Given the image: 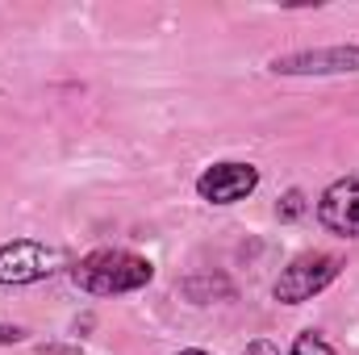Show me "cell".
I'll use <instances>...</instances> for the list:
<instances>
[{
	"mask_svg": "<svg viewBox=\"0 0 359 355\" xmlns=\"http://www.w3.org/2000/svg\"><path fill=\"white\" fill-rule=\"evenodd\" d=\"M67 276L88 297H130L155 280V264L121 247H96L67 267Z\"/></svg>",
	"mask_w": 359,
	"mask_h": 355,
	"instance_id": "1",
	"label": "cell"
},
{
	"mask_svg": "<svg viewBox=\"0 0 359 355\" xmlns=\"http://www.w3.org/2000/svg\"><path fill=\"white\" fill-rule=\"evenodd\" d=\"M343 272V260L330 251H305L297 255L288 267H280V276L271 280V297L280 305H305L318 293H326Z\"/></svg>",
	"mask_w": 359,
	"mask_h": 355,
	"instance_id": "2",
	"label": "cell"
},
{
	"mask_svg": "<svg viewBox=\"0 0 359 355\" xmlns=\"http://www.w3.org/2000/svg\"><path fill=\"white\" fill-rule=\"evenodd\" d=\"M271 76H355L359 72V42H334V46H301L268 59Z\"/></svg>",
	"mask_w": 359,
	"mask_h": 355,
	"instance_id": "3",
	"label": "cell"
},
{
	"mask_svg": "<svg viewBox=\"0 0 359 355\" xmlns=\"http://www.w3.org/2000/svg\"><path fill=\"white\" fill-rule=\"evenodd\" d=\"M63 267V251L59 247H46L38 239H13V243H0V284H38L46 276H55Z\"/></svg>",
	"mask_w": 359,
	"mask_h": 355,
	"instance_id": "4",
	"label": "cell"
},
{
	"mask_svg": "<svg viewBox=\"0 0 359 355\" xmlns=\"http://www.w3.org/2000/svg\"><path fill=\"white\" fill-rule=\"evenodd\" d=\"M259 168L255 163H243V159H217V163H209L201 176H196V196L205 201V205H238V201H247L255 188H259Z\"/></svg>",
	"mask_w": 359,
	"mask_h": 355,
	"instance_id": "5",
	"label": "cell"
},
{
	"mask_svg": "<svg viewBox=\"0 0 359 355\" xmlns=\"http://www.w3.org/2000/svg\"><path fill=\"white\" fill-rule=\"evenodd\" d=\"M318 222L326 234L359 239V172L330 180L318 196Z\"/></svg>",
	"mask_w": 359,
	"mask_h": 355,
	"instance_id": "6",
	"label": "cell"
},
{
	"mask_svg": "<svg viewBox=\"0 0 359 355\" xmlns=\"http://www.w3.org/2000/svg\"><path fill=\"white\" fill-rule=\"evenodd\" d=\"M180 297H188L192 305H213V301H230L234 297V280L222 272H196L188 280H180Z\"/></svg>",
	"mask_w": 359,
	"mask_h": 355,
	"instance_id": "7",
	"label": "cell"
},
{
	"mask_svg": "<svg viewBox=\"0 0 359 355\" xmlns=\"http://www.w3.org/2000/svg\"><path fill=\"white\" fill-rule=\"evenodd\" d=\"M288 355H334V347L322 339V330H301V335L292 339Z\"/></svg>",
	"mask_w": 359,
	"mask_h": 355,
	"instance_id": "8",
	"label": "cell"
},
{
	"mask_svg": "<svg viewBox=\"0 0 359 355\" xmlns=\"http://www.w3.org/2000/svg\"><path fill=\"white\" fill-rule=\"evenodd\" d=\"M305 209H309V201H305V192H301V188H288V192L276 201V217H280V222H297Z\"/></svg>",
	"mask_w": 359,
	"mask_h": 355,
	"instance_id": "9",
	"label": "cell"
},
{
	"mask_svg": "<svg viewBox=\"0 0 359 355\" xmlns=\"http://www.w3.org/2000/svg\"><path fill=\"white\" fill-rule=\"evenodd\" d=\"M17 343H25V330H21V326L0 322V347H17Z\"/></svg>",
	"mask_w": 359,
	"mask_h": 355,
	"instance_id": "10",
	"label": "cell"
},
{
	"mask_svg": "<svg viewBox=\"0 0 359 355\" xmlns=\"http://www.w3.org/2000/svg\"><path fill=\"white\" fill-rule=\"evenodd\" d=\"M243 355H280V347L271 343V339H255V343H247Z\"/></svg>",
	"mask_w": 359,
	"mask_h": 355,
	"instance_id": "11",
	"label": "cell"
},
{
	"mask_svg": "<svg viewBox=\"0 0 359 355\" xmlns=\"http://www.w3.org/2000/svg\"><path fill=\"white\" fill-rule=\"evenodd\" d=\"M176 355H209V351H201V347H184V351H176Z\"/></svg>",
	"mask_w": 359,
	"mask_h": 355,
	"instance_id": "12",
	"label": "cell"
}]
</instances>
